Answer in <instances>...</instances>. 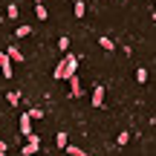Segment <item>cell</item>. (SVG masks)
Listing matches in <instances>:
<instances>
[{
  "label": "cell",
  "mask_w": 156,
  "mask_h": 156,
  "mask_svg": "<svg viewBox=\"0 0 156 156\" xmlns=\"http://www.w3.org/2000/svg\"><path fill=\"white\" fill-rule=\"evenodd\" d=\"M75 69H78V58L69 52L67 58H64L61 64H58V69H55V78H61V81H67L69 75H75Z\"/></svg>",
  "instance_id": "1"
},
{
  "label": "cell",
  "mask_w": 156,
  "mask_h": 156,
  "mask_svg": "<svg viewBox=\"0 0 156 156\" xmlns=\"http://www.w3.org/2000/svg\"><path fill=\"white\" fill-rule=\"evenodd\" d=\"M0 69H3L6 78H12V58H9V52H0Z\"/></svg>",
  "instance_id": "2"
},
{
  "label": "cell",
  "mask_w": 156,
  "mask_h": 156,
  "mask_svg": "<svg viewBox=\"0 0 156 156\" xmlns=\"http://www.w3.org/2000/svg\"><path fill=\"white\" fill-rule=\"evenodd\" d=\"M67 81H69V95L78 98V95H81V81H78V75H69Z\"/></svg>",
  "instance_id": "3"
},
{
  "label": "cell",
  "mask_w": 156,
  "mask_h": 156,
  "mask_svg": "<svg viewBox=\"0 0 156 156\" xmlns=\"http://www.w3.org/2000/svg\"><path fill=\"white\" fill-rule=\"evenodd\" d=\"M20 133H23V139L32 133V119H29V113H23V116H20Z\"/></svg>",
  "instance_id": "4"
},
{
  "label": "cell",
  "mask_w": 156,
  "mask_h": 156,
  "mask_svg": "<svg viewBox=\"0 0 156 156\" xmlns=\"http://www.w3.org/2000/svg\"><path fill=\"white\" fill-rule=\"evenodd\" d=\"M104 104V87H95L93 90V107H101Z\"/></svg>",
  "instance_id": "5"
},
{
  "label": "cell",
  "mask_w": 156,
  "mask_h": 156,
  "mask_svg": "<svg viewBox=\"0 0 156 156\" xmlns=\"http://www.w3.org/2000/svg\"><path fill=\"white\" fill-rule=\"evenodd\" d=\"M38 147H41V142H26V145L20 147V153L23 156H32V153H38Z\"/></svg>",
  "instance_id": "6"
},
{
  "label": "cell",
  "mask_w": 156,
  "mask_h": 156,
  "mask_svg": "<svg viewBox=\"0 0 156 156\" xmlns=\"http://www.w3.org/2000/svg\"><path fill=\"white\" fill-rule=\"evenodd\" d=\"M98 46H101V49H107V52H113V49H116V44H113L107 35H101V38H98Z\"/></svg>",
  "instance_id": "7"
},
{
  "label": "cell",
  "mask_w": 156,
  "mask_h": 156,
  "mask_svg": "<svg viewBox=\"0 0 156 156\" xmlns=\"http://www.w3.org/2000/svg\"><path fill=\"white\" fill-rule=\"evenodd\" d=\"M6 52H9V58H12V61H23V52L17 49V46H9Z\"/></svg>",
  "instance_id": "8"
},
{
  "label": "cell",
  "mask_w": 156,
  "mask_h": 156,
  "mask_svg": "<svg viewBox=\"0 0 156 156\" xmlns=\"http://www.w3.org/2000/svg\"><path fill=\"white\" fill-rule=\"evenodd\" d=\"M64 151H67L69 156H84V151H81L78 145H64Z\"/></svg>",
  "instance_id": "9"
},
{
  "label": "cell",
  "mask_w": 156,
  "mask_h": 156,
  "mask_svg": "<svg viewBox=\"0 0 156 156\" xmlns=\"http://www.w3.org/2000/svg\"><path fill=\"white\" fill-rule=\"evenodd\" d=\"M35 15H38V20H46V6L44 3H35Z\"/></svg>",
  "instance_id": "10"
},
{
  "label": "cell",
  "mask_w": 156,
  "mask_h": 156,
  "mask_svg": "<svg viewBox=\"0 0 156 156\" xmlns=\"http://www.w3.org/2000/svg\"><path fill=\"white\" fill-rule=\"evenodd\" d=\"M84 12H87V6H84L81 0H75V17H84Z\"/></svg>",
  "instance_id": "11"
},
{
  "label": "cell",
  "mask_w": 156,
  "mask_h": 156,
  "mask_svg": "<svg viewBox=\"0 0 156 156\" xmlns=\"http://www.w3.org/2000/svg\"><path fill=\"white\" fill-rule=\"evenodd\" d=\"M6 98H9V104H20V93H6Z\"/></svg>",
  "instance_id": "12"
},
{
  "label": "cell",
  "mask_w": 156,
  "mask_h": 156,
  "mask_svg": "<svg viewBox=\"0 0 156 156\" xmlns=\"http://www.w3.org/2000/svg\"><path fill=\"white\" fill-rule=\"evenodd\" d=\"M136 81L145 84V81H147V69H136Z\"/></svg>",
  "instance_id": "13"
},
{
  "label": "cell",
  "mask_w": 156,
  "mask_h": 156,
  "mask_svg": "<svg viewBox=\"0 0 156 156\" xmlns=\"http://www.w3.org/2000/svg\"><path fill=\"white\" fill-rule=\"evenodd\" d=\"M29 119H44V110H38V107H32V110H26Z\"/></svg>",
  "instance_id": "14"
},
{
  "label": "cell",
  "mask_w": 156,
  "mask_h": 156,
  "mask_svg": "<svg viewBox=\"0 0 156 156\" xmlns=\"http://www.w3.org/2000/svg\"><path fill=\"white\" fill-rule=\"evenodd\" d=\"M32 32V26H26V23H23V26H17V38H23V35H29Z\"/></svg>",
  "instance_id": "15"
},
{
  "label": "cell",
  "mask_w": 156,
  "mask_h": 156,
  "mask_svg": "<svg viewBox=\"0 0 156 156\" xmlns=\"http://www.w3.org/2000/svg\"><path fill=\"white\" fill-rule=\"evenodd\" d=\"M55 142H58V147H64V145H67V133H58Z\"/></svg>",
  "instance_id": "16"
},
{
  "label": "cell",
  "mask_w": 156,
  "mask_h": 156,
  "mask_svg": "<svg viewBox=\"0 0 156 156\" xmlns=\"http://www.w3.org/2000/svg\"><path fill=\"white\" fill-rule=\"evenodd\" d=\"M116 142H119V145H127V142H130V133H119Z\"/></svg>",
  "instance_id": "17"
},
{
  "label": "cell",
  "mask_w": 156,
  "mask_h": 156,
  "mask_svg": "<svg viewBox=\"0 0 156 156\" xmlns=\"http://www.w3.org/2000/svg\"><path fill=\"white\" fill-rule=\"evenodd\" d=\"M58 46H61L64 52H69V38H61V41H58Z\"/></svg>",
  "instance_id": "18"
},
{
  "label": "cell",
  "mask_w": 156,
  "mask_h": 156,
  "mask_svg": "<svg viewBox=\"0 0 156 156\" xmlns=\"http://www.w3.org/2000/svg\"><path fill=\"white\" fill-rule=\"evenodd\" d=\"M0 153H6V142H0Z\"/></svg>",
  "instance_id": "19"
},
{
  "label": "cell",
  "mask_w": 156,
  "mask_h": 156,
  "mask_svg": "<svg viewBox=\"0 0 156 156\" xmlns=\"http://www.w3.org/2000/svg\"><path fill=\"white\" fill-rule=\"evenodd\" d=\"M35 3H44V0H35Z\"/></svg>",
  "instance_id": "20"
}]
</instances>
